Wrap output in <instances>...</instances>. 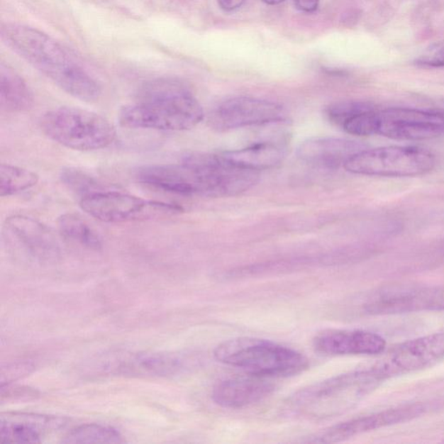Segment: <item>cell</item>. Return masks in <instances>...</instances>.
I'll list each match as a JSON object with an SVG mask.
<instances>
[{"instance_id":"18","label":"cell","mask_w":444,"mask_h":444,"mask_svg":"<svg viewBox=\"0 0 444 444\" xmlns=\"http://www.w3.org/2000/svg\"><path fill=\"white\" fill-rule=\"evenodd\" d=\"M4 231L11 240L17 241L35 255H56L57 239L48 226L33 218L15 214L6 218Z\"/></svg>"},{"instance_id":"28","label":"cell","mask_w":444,"mask_h":444,"mask_svg":"<svg viewBox=\"0 0 444 444\" xmlns=\"http://www.w3.org/2000/svg\"><path fill=\"white\" fill-rule=\"evenodd\" d=\"M245 0H218V4L222 10L232 11L240 9Z\"/></svg>"},{"instance_id":"6","label":"cell","mask_w":444,"mask_h":444,"mask_svg":"<svg viewBox=\"0 0 444 444\" xmlns=\"http://www.w3.org/2000/svg\"><path fill=\"white\" fill-rule=\"evenodd\" d=\"M436 166L433 152L415 145H391L364 149L345 163L354 174L377 177H416L431 173Z\"/></svg>"},{"instance_id":"14","label":"cell","mask_w":444,"mask_h":444,"mask_svg":"<svg viewBox=\"0 0 444 444\" xmlns=\"http://www.w3.org/2000/svg\"><path fill=\"white\" fill-rule=\"evenodd\" d=\"M313 345L327 355H375L384 352L387 341L380 335L362 330H331L319 333Z\"/></svg>"},{"instance_id":"27","label":"cell","mask_w":444,"mask_h":444,"mask_svg":"<svg viewBox=\"0 0 444 444\" xmlns=\"http://www.w3.org/2000/svg\"><path fill=\"white\" fill-rule=\"evenodd\" d=\"M295 6L305 13H313L318 9L319 0H294Z\"/></svg>"},{"instance_id":"15","label":"cell","mask_w":444,"mask_h":444,"mask_svg":"<svg viewBox=\"0 0 444 444\" xmlns=\"http://www.w3.org/2000/svg\"><path fill=\"white\" fill-rule=\"evenodd\" d=\"M365 309L375 315L444 311V287L419 288L380 296L366 304Z\"/></svg>"},{"instance_id":"10","label":"cell","mask_w":444,"mask_h":444,"mask_svg":"<svg viewBox=\"0 0 444 444\" xmlns=\"http://www.w3.org/2000/svg\"><path fill=\"white\" fill-rule=\"evenodd\" d=\"M444 357V333L415 338L393 348L371 367L379 381L428 367Z\"/></svg>"},{"instance_id":"8","label":"cell","mask_w":444,"mask_h":444,"mask_svg":"<svg viewBox=\"0 0 444 444\" xmlns=\"http://www.w3.org/2000/svg\"><path fill=\"white\" fill-rule=\"evenodd\" d=\"M369 135L400 141H423L444 135V115L414 108L373 109Z\"/></svg>"},{"instance_id":"13","label":"cell","mask_w":444,"mask_h":444,"mask_svg":"<svg viewBox=\"0 0 444 444\" xmlns=\"http://www.w3.org/2000/svg\"><path fill=\"white\" fill-rule=\"evenodd\" d=\"M426 411V405L422 404H406L404 406L389 409V410L338 424L319 435L315 442L323 443L343 442L353 436L366 433V432L407 422L409 420L418 418Z\"/></svg>"},{"instance_id":"5","label":"cell","mask_w":444,"mask_h":444,"mask_svg":"<svg viewBox=\"0 0 444 444\" xmlns=\"http://www.w3.org/2000/svg\"><path fill=\"white\" fill-rule=\"evenodd\" d=\"M376 382L370 369L331 377L295 393L288 400V410L313 418L332 416Z\"/></svg>"},{"instance_id":"12","label":"cell","mask_w":444,"mask_h":444,"mask_svg":"<svg viewBox=\"0 0 444 444\" xmlns=\"http://www.w3.org/2000/svg\"><path fill=\"white\" fill-rule=\"evenodd\" d=\"M194 361V358L182 353H140L108 360L104 369L115 375L169 377L184 372Z\"/></svg>"},{"instance_id":"29","label":"cell","mask_w":444,"mask_h":444,"mask_svg":"<svg viewBox=\"0 0 444 444\" xmlns=\"http://www.w3.org/2000/svg\"><path fill=\"white\" fill-rule=\"evenodd\" d=\"M262 1L267 4V5L274 6L279 5V4L285 1V0H262Z\"/></svg>"},{"instance_id":"22","label":"cell","mask_w":444,"mask_h":444,"mask_svg":"<svg viewBox=\"0 0 444 444\" xmlns=\"http://www.w3.org/2000/svg\"><path fill=\"white\" fill-rule=\"evenodd\" d=\"M40 175L24 167L2 163L0 165V196L9 197L25 192L38 184Z\"/></svg>"},{"instance_id":"3","label":"cell","mask_w":444,"mask_h":444,"mask_svg":"<svg viewBox=\"0 0 444 444\" xmlns=\"http://www.w3.org/2000/svg\"><path fill=\"white\" fill-rule=\"evenodd\" d=\"M218 362L264 377L297 375L309 367L301 353L276 343L254 338L225 341L214 350Z\"/></svg>"},{"instance_id":"16","label":"cell","mask_w":444,"mask_h":444,"mask_svg":"<svg viewBox=\"0 0 444 444\" xmlns=\"http://www.w3.org/2000/svg\"><path fill=\"white\" fill-rule=\"evenodd\" d=\"M274 391L267 377L250 374L220 382L213 389L212 399L222 408L240 409L260 402Z\"/></svg>"},{"instance_id":"26","label":"cell","mask_w":444,"mask_h":444,"mask_svg":"<svg viewBox=\"0 0 444 444\" xmlns=\"http://www.w3.org/2000/svg\"><path fill=\"white\" fill-rule=\"evenodd\" d=\"M416 64L421 67H444V41L435 43L428 48L423 55L416 60Z\"/></svg>"},{"instance_id":"23","label":"cell","mask_w":444,"mask_h":444,"mask_svg":"<svg viewBox=\"0 0 444 444\" xmlns=\"http://www.w3.org/2000/svg\"><path fill=\"white\" fill-rule=\"evenodd\" d=\"M63 443H122V435L115 428L101 424H84L65 435Z\"/></svg>"},{"instance_id":"17","label":"cell","mask_w":444,"mask_h":444,"mask_svg":"<svg viewBox=\"0 0 444 444\" xmlns=\"http://www.w3.org/2000/svg\"><path fill=\"white\" fill-rule=\"evenodd\" d=\"M365 146L360 143L341 138H313L299 145L297 155L307 165L321 169H338Z\"/></svg>"},{"instance_id":"11","label":"cell","mask_w":444,"mask_h":444,"mask_svg":"<svg viewBox=\"0 0 444 444\" xmlns=\"http://www.w3.org/2000/svg\"><path fill=\"white\" fill-rule=\"evenodd\" d=\"M286 120L282 105L270 101L235 97L226 101L209 116V122L218 131L264 126Z\"/></svg>"},{"instance_id":"19","label":"cell","mask_w":444,"mask_h":444,"mask_svg":"<svg viewBox=\"0 0 444 444\" xmlns=\"http://www.w3.org/2000/svg\"><path fill=\"white\" fill-rule=\"evenodd\" d=\"M221 155L233 165L260 172L279 165L286 157L287 148L282 143L262 142L244 149L225 151Z\"/></svg>"},{"instance_id":"4","label":"cell","mask_w":444,"mask_h":444,"mask_svg":"<svg viewBox=\"0 0 444 444\" xmlns=\"http://www.w3.org/2000/svg\"><path fill=\"white\" fill-rule=\"evenodd\" d=\"M40 126L52 141L77 151L105 149L116 138V128L110 121L76 107H60L45 113Z\"/></svg>"},{"instance_id":"25","label":"cell","mask_w":444,"mask_h":444,"mask_svg":"<svg viewBox=\"0 0 444 444\" xmlns=\"http://www.w3.org/2000/svg\"><path fill=\"white\" fill-rule=\"evenodd\" d=\"M40 431L32 423L1 420L0 443H40Z\"/></svg>"},{"instance_id":"7","label":"cell","mask_w":444,"mask_h":444,"mask_svg":"<svg viewBox=\"0 0 444 444\" xmlns=\"http://www.w3.org/2000/svg\"><path fill=\"white\" fill-rule=\"evenodd\" d=\"M79 205L89 216L107 223L165 219L182 211L180 206L108 190L80 199Z\"/></svg>"},{"instance_id":"24","label":"cell","mask_w":444,"mask_h":444,"mask_svg":"<svg viewBox=\"0 0 444 444\" xmlns=\"http://www.w3.org/2000/svg\"><path fill=\"white\" fill-rule=\"evenodd\" d=\"M60 180L70 191L80 198L104 190L102 185L85 171L66 167L60 171Z\"/></svg>"},{"instance_id":"2","label":"cell","mask_w":444,"mask_h":444,"mask_svg":"<svg viewBox=\"0 0 444 444\" xmlns=\"http://www.w3.org/2000/svg\"><path fill=\"white\" fill-rule=\"evenodd\" d=\"M204 118V109L178 82L158 79L142 88L136 102L121 109L120 126L165 131H188Z\"/></svg>"},{"instance_id":"21","label":"cell","mask_w":444,"mask_h":444,"mask_svg":"<svg viewBox=\"0 0 444 444\" xmlns=\"http://www.w3.org/2000/svg\"><path fill=\"white\" fill-rule=\"evenodd\" d=\"M57 228L65 239L79 243L81 246L99 250L103 247L99 233L79 214L66 213L57 219Z\"/></svg>"},{"instance_id":"20","label":"cell","mask_w":444,"mask_h":444,"mask_svg":"<svg viewBox=\"0 0 444 444\" xmlns=\"http://www.w3.org/2000/svg\"><path fill=\"white\" fill-rule=\"evenodd\" d=\"M33 104L32 91L24 79L9 65L0 66V106L6 112H22Z\"/></svg>"},{"instance_id":"1","label":"cell","mask_w":444,"mask_h":444,"mask_svg":"<svg viewBox=\"0 0 444 444\" xmlns=\"http://www.w3.org/2000/svg\"><path fill=\"white\" fill-rule=\"evenodd\" d=\"M5 44L67 94L84 102L99 100L101 87L49 35L19 24L2 26Z\"/></svg>"},{"instance_id":"9","label":"cell","mask_w":444,"mask_h":444,"mask_svg":"<svg viewBox=\"0 0 444 444\" xmlns=\"http://www.w3.org/2000/svg\"><path fill=\"white\" fill-rule=\"evenodd\" d=\"M184 159L196 170L201 196H237L252 189L260 180L258 171L233 165L221 155L193 154Z\"/></svg>"}]
</instances>
